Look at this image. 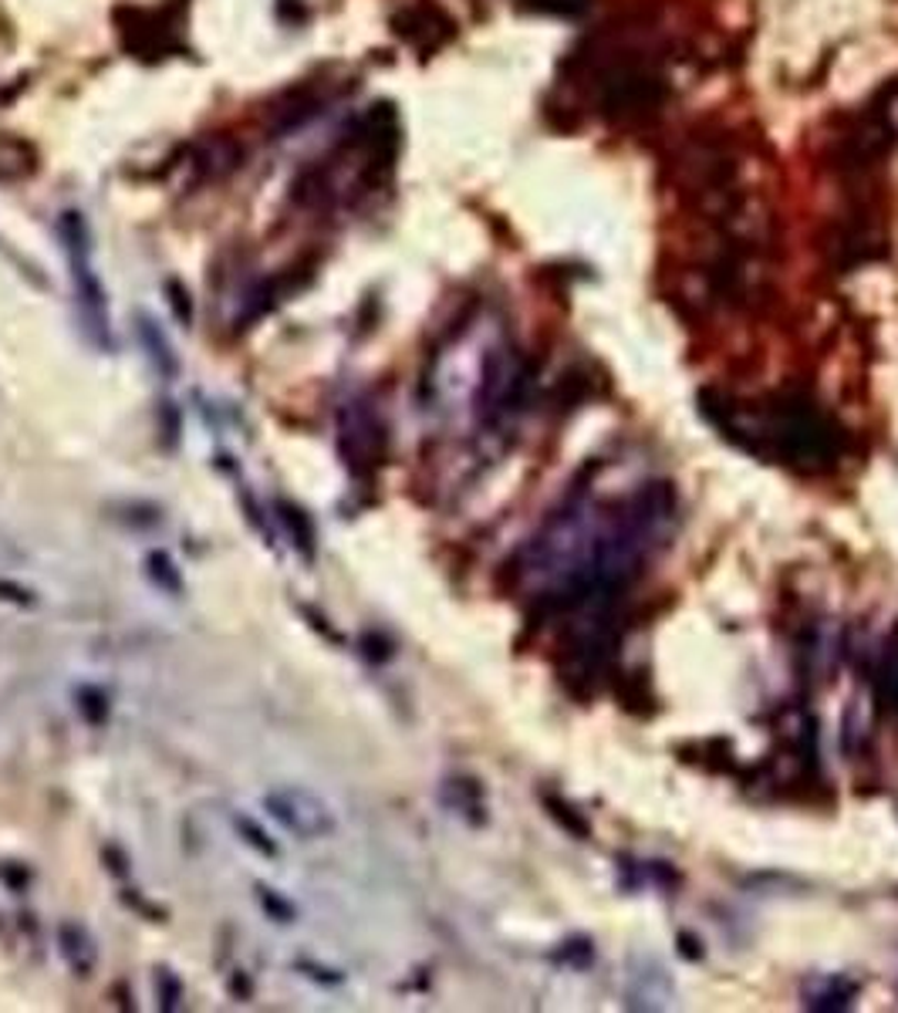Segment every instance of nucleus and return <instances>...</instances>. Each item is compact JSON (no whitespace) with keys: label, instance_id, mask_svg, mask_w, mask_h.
<instances>
[{"label":"nucleus","instance_id":"obj_1","mask_svg":"<svg viewBox=\"0 0 898 1013\" xmlns=\"http://www.w3.org/2000/svg\"><path fill=\"white\" fill-rule=\"evenodd\" d=\"M58 237L68 260V278L75 288V304L82 314V325L98 348H112V317H109V294L101 288V278L91 260V234L78 209H65L58 217Z\"/></svg>","mask_w":898,"mask_h":1013},{"label":"nucleus","instance_id":"obj_2","mask_svg":"<svg viewBox=\"0 0 898 1013\" xmlns=\"http://www.w3.org/2000/svg\"><path fill=\"white\" fill-rule=\"evenodd\" d=\"M767 437L780 456L790 463H804L821 470L824 463L837 460V425L811 402L783 399L767 425Z\"/></svg>","mask_w":898,"mask_h":1013},{"label":"nucleus","instance_id":"obj_3","mask_svg":"<svg viewBox=\"0 0 898 1013\" xmlns=\"http://www.w3.org/2000/svg\"><path fill=\"white\" fill-rule=\"evenodd\" d=\"M263 808L271 811V818L284 831H291V834H297L304 841L328 838L335 831L332 808L322 801L318 794H311L304 787H278V790H271L268 797H263Z\"/></svg>","mask_w":898,"mask_h":1013},{"label":"nucleus","instance_id":"obj_4","mask_svg":"<svg viewBox=\"0 0 898 1013\" xmlns=\"http://www.w3.org/2000/svg\"><path fill=\"white\" fill-rule=\"evenodd\" d=\"M342 450H345V463L355 473L372 470L379 463V425H376V416L361 402H351L342 412Z\"/></svg>","mask_w":898,"mask_h":1013},{"label":"nucleus","instance_id":"obj_5","mask_svg":"<svg viewBox=\"0 0 898 1013\" xmlns=\"http://www.w3.org/2000/svg\"><path fill=\"white\" fill-rule=\"evenodd\" d=\"M58 952L68 963V970L78 973V977H91L95 967H98V946L82 923H62L58 926Z\"/></svg>","mask_w":898,"mask_h":1013},{"label":"nucleus","instance_id":"obj_6","mask_svg":"<svg viewBox=\"0 0 898 1013\" xmlns=\"http://www.w3.org/2000/svg\"><path fill=\"white\" fill-rule=\"evenodd\" d=\"M139 338H142V345H145L152 365L160 368V376L176 379V376H180V358H176L173 345L166 342V335L160 332V325H152L145 314L139 317Z\"/></svg>","mask_w":898,"mask_h":1013},{"label":"nucleus","instance_id":"obj_7","mask_svg":"<svg viewBox=\"0 0 898 1013\" xmlns=\"http://www.w3.org/2000/svg\"><path fill=\"white\" fill-rule=\"evenodd\" d=\"M278 510H281V520L288 527V535L294 538V548L301 551V558L314 561V524H311V517L291 500H278Z\"/></svg>","mask_w":898,"mask_h":1013},{"label":"nucleus","instance_id":"obj_8","mask_svg":"<svg viewBox=\"0 0 898 1013\" xmlns=\"http://www.w3.org/2000/svg\"><path fill=\"white\" fill-rule=\"evenodd\" d=\"M145 571H149V578L160 584L163 592L183 595V574H180V568L173 564V558L166 551H149L145 554Z\"/></svg>","mask_w":898,"mask_h":1013},{"label":"nucleus","instance_id":"obj_9","mask_svg":"<svg viewBox=\"0 0 898 1013\" xmlns=\"http://www.w3.org/2000/svg\"><path fill=\"white\" fill-rule=\"evenodd\" d=\"M75 700H78V713L85 716V723L101 726L105 720H109V697H105L98 686H82L75 692Z\"/></svg>","mask_w":898,"mask_h":1013},{"label":"nucleus","instance_id":"obj_10","mask_svg":"<svg viewBox=\"0 0 898 1013\" xmlns=\"http://www.w3.org/2000/svg\"><path fill=\"white\" fill-rule=\"evenodd\" d=\"M237 831H240V838H244L250 848L260 851V855H268V859H278V855H281L278 844L268 838V831H263L253 818H237Z\"/></svg>","mask_w":898,"mask_h":1013},{"label":"nucleus","instance_id":"obj_11","mask_svg":"<svg viewBox=\"0 0 898 1013\" xmlns=\"http://www.w3.org/2000/svg\"><path fill=\"white\" fill-rule=\"evenodd\" d=\"M257 895L263 902V909H268L278 923H291L294 919V905H288L274 888H257Z\"/></svg>","mask_w":898,"mask_h":1013},{"label":"nucleus","instance_id":"obj_12","mask_svg":"<svg viewBox=\"0 0 898 1013\" xmlns=\"http://www.w3.org/2000/svg\"><path fill=\"white\" fill-rule=\"evenodd\" d=\"M160 1000H163V1010H176L180 1000H183V987L170 970L160 973Z\"/></svg>","mask_w":898,"mask_h":1013},{"label":"nucleus","instance_id":"obj_13","mask_svg":"<svg viewBox=\"0 0 898 1013\" xmlns=\"http://www.w3.org/2000/svg\"><path fill=\"white\" fill-rule=\"evenodd\" d=\"M166 291H170V304H173V314L180 317L183 325H190V317H193V304H190V294L176 284V281H170L166 284Z\"/></svg>","mask_w":898,"mask_h":1013},{"label":"nucleus","instance_id":"obj_14","mask_svg":"<svg viewBox=\"0 0 898 1013\" xmlns=\"http://www.w3.org/2000/svg\"><path fill=\"white\" fill-rule=\"evenodd\" d=\"M0 599L4 602H14V605H31V592L21 589V584H11V581H0Z\"/></svg>","mask_w":898,"mask_h":1013}]
</instances>
